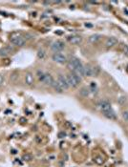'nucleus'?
I'll return each instance as SVG.
<instances>
[{
  "label": "nucleus",
  "mask_w": 128,
  "mask_h": 167,
  "mask_svg": "<svg viewBox=\"0 0 128 167\" xmlns=\"http://www.w3.org/2000/svg\"><path fill=\"white\" fill-rule=\"evenodd\" d=\"M67 81H68V84L70 87H73V88H76L79 85V83L81 82L82 78L79 76L76 75L75 73H69L68 75L66 76Z\"/></svg>",
  "instance_id": "nucleus-1"
},
{
  "label": "nucleus",
  "mask_w": 128,
  "mask_h": 167,
  "mask_svg": "<svg viewBox=\"0 0 128 167\" xmlns=\"http://www.w3.org/2000/svg\"><path fill=\"white\" fill-rule=\"evenodd\" d=\"M81 65H82V62L80 61V59L76 58V56H71L68 59V61H67V66H68V68L72 71V73L75 72L76 70Z\"/></svg>",
  "instance_id": "nucleus-2"
},
{
  "label": "nucleus",
  "mask_w": 128,
  "mask_h": 167,
  "mask_svg": "<svg viewBox=\"0 0 128 167\" xmlns=\"http://www.w3.org/2000/svg\"><path fill=\"white\" fill-rule=\"evenodd\" d=\"M52 59L54 60L55 62L56 63H59V64H65L68 61V59L64 55L60 53H55L54 55H52Z\"/></svg>",
  "instance_id": "nucleus-3"
},
{
  "label": "nucleus",
  "mask_w": 128,
  "mask_h": 167,
  "mask_svg": "<svg viewBox=\"0 0 128 167\" xmlns=\"http://www.w3.org/2000/svg\"><path fill=\"white\" fill-rule=\"evenodd\" d=\"M65 48V44L64 42H62L61 40H56V41L53 42V44L51 45V49L53 52L55 53H59Z\"/></svg>",
  "instance_id": "nucleus-4"
},
{
  "label": "nucleus",
  "mask_w": 128,
  "mask_h": 167,
  "mask_svg": "<svg viewBox=\"0 0 128 167\" xmlns=\"http://www.w3.org/2000/svg\"><path fill=\"white\" fill-rule=\"evenodd\" d=\"M11 43L16 47H23L26 44V39L22 36H13L11 38Z\"/></svg>",
  "instance_id": "nucleus-5"
},
{
  "label": "nucleus",
  "mask_w": 128,
  "mask_h": 167,
  "mask_svg": "<svg viewBox=\"0 0 128 167\" xmlns=\"http://www.w3.org/2000/svg\"><path fill=\"white\" fill-rule=\"evenodd\" d=\"M58 83L60 85V87L63 89V91L64 90H68L70 88V86L68 84V81H67V78H66V76H63V75H59L58 76Z\"/></svg>",
  "instance_id": "nucleus-6"
},
{
  "label": "nucleus",
  "mask_w": 128,
  "mask_h": 167,
  "mask_svg": "<svg viewBox=\"0 0 128 167\" xmlns=\"http://www.w3.org/2000/svg\"><path fill=\"white\" fill-rule=\"evenodd\" d=\"M97 107L102 110V111H106V110H108V109H111V104H110V102L108 101V100H106V99H102V100H99V102H97Z\"/></svg>",
  "instance_id": "nucleus-7"
},
{
  "label": "nucleus",
  "mask_w": 128,
  "mask_h": 167,
  "mask_svg": "<svg viewBox=\"0 0 128 167\" xmlns=\"http://www.w3.org/2000/svg\"><path fill=\"white\" fill-rule=\"evenodd\" d=\"M102 114H103V116L108 119H111V120L117 119V115L115 114V112L113 111L112 108L106 110V111H102Z\"/></svg>",
  "instance_id": "nucleus-8"
},
{
  "label": "nucleus",
  "mask_w": 128,
  "mask_h": 167,
  "mask_svg": "<svg viewBox=\"0 0 128 167\" xmlns=\"http://www.w3.org/2000/svg\"><path fill=\"white\" fill-rule=\"evenodd\" d=\"M84 76H94V66L84 65Z\"/></svg>",
  "instance_id": "nucleus-9"
},
{
  "label": "nucleus",
  "mask_w": 128,
  "mask_h": 167,
  "mask_svg": "<svg viewBox=\"0 0 128 167\" xmlns=\"http://www.w3.org/2000/svg\"><path fill=\"white\" fill-rule=\"evenodd\" d=\"M119 43V40L116 37H108L105 41V46L107 48H112V47L116 46Z\"/></svg>",
  "instance_id": "nucleus-10"
},
{
  "label": "nucleus",
  "mask_w": 128,
  "mask_h": 167,
  "mask_svg": "<svg viewBox=\"0 0 128 167\" xmlns=\"http://www.w3.org/2000/svg\"><path fill=\"white\" fill-rule=\"evenodd\" d=\"M68 40H69V42L71 43V44L77 45V44H79V43L82 42V37H81V36H79V35H72L68 38Z\"/></svg>",
  "instance_id": "nucleus-11"
},
{
  "label": "nucleus",
  "mask_w": 128,
  "mask_h": 167,
  "mask_svg": "<svg viewBox=\"0 0 128 167\" xmlns=\"http://www.w3.org/2000/svg\"><path fill=\"white\" fill-rule=\"evenodd\" d=\"M13 51V49L11 46H6L0 49V56H7Z\"/></svg>",
  "instance_id": "nucleus-12"
},
{
  "label": "nucleus",
  "mask_w": 128,
  "mask_h": 167,
  "mask_svg": "<svg viewBox=\"0 0 128 167\" xmlns=\"http://www.w3.org/2000/svg\"><path fill=\"white\" fill-rule=\"evenodd\" d=\"M43 82H44L46 85L53 86L54 82H55V79H54V78L50 75V73H45V78H44V80H43Z\"/></svg>",
  "instance_id": "nucleus-13"
},
{
  "label": "nucleus",
  "mask_w": 128,
  "mask_h": 167,
  "mask_svg": "<svg viewBox=\"0 0 128 167\" xmlns=\"http://www.w3.org/2000/svg\"><path fill=\"white\" fill-rule=\"evenodd\" d=\"M25 83L28 86L33 85V76L32 73H26L25 75Z\"/></svg>",
  "instance_id": "nucleus-14"
},
{
  "label": "nucleus",
  "mask_w": 128,
  "mask_h": 167,
  "mask_svg": "<svg viewBox=\"0 0 128 167\" xmlns=\"http://www.w3.org/2000/svg\"><path fill=\"white\" fill-rule=\"evenodd\" d=\"M79 94L82 96H84V98H87V96H88L91 94V92H90V89L89 88H87V87H83V88L79 91Z\"/></svg>",
  "instance_id": "nucleus-15"
},
{
  "label": "nucleus",
  "mask_w": 128,
  "mask_h": 167,
  "mask_svg": "<svg viewBox=\"0 0 128 167\" xmlns=\"http://www.w3.org/2000/svg\"><path fill=\"white\" fill-rule=\"evenodd\" d=\"M100 38H102V36H100L99 35H93L89 37V41L91 43H97Z\"/></svg>",
  "instance_id": "nucleus-16"
},
{
  "label": "nucleus",
  "mask_w": 128,
  "mask_h": 167,
  "mask_svg": "<svg viewBox=\"0 0 128 167\" xmlns=\"http://www.w3.org/2000/svg\"><path fill=\"white\" fill-rule=\"evenodd\" d=\"M52 87L55 89L56 92H58V93H62L63 92V89L60 87V85L58 83V81H56V80H55V82H54V84H53Z\"/></svg>",
  "instance_id": "nucleus-17"
},
{
  "label": "nucleus",
  "mask_w": 128,
  "mask_h": 167,
  "mask_svg": "<svg viewBox=\"0 0 128 167\" xmlns=\"http://www.w3.org/2000/svg\"><path fill=\"white\" fill-rule=\"evenodd\" d=\"M36 76H38V78L39 81L43 82V80H44V78H45V73L41 71V70H38V71L36 72Z\"/></svg>",
  "instance_id": "nucleus-18"
},
{
  "label": "nucleus",
  "mask_w": 128,
  "mask_h": 167,
  "mask_svg": "<svg viewBox=\"0 0 128 167\" xmlns=\"http://www.w3.org/2000/svg\"><path fill=\"white\" fill-rule=\"evenodd\" d=\"M45 56H46V53H45L44 50H42V49L38 50V58L39 59H44Z\"/></svg>",
  "instance_id": "nucleus-19"
},
{
  "label": "nucleus",
  "mask_w": 128,
  "mask_h": 167,
  "mask_svg": "<svg viewBox=\"0 0 128 167\" xmlns=\"http://www.w3.org/2000/svg\"><path fill=\"white\" fill-rule=\"evenodd\" d=\"M122 52L124 55H128V45H122Z\"/></svg>",
  "instance_id": "nucleus-20"
},
{
  "label": "nucleus",
  "mask_w": 128,
  "mask_h": 167,
  "mask_svg": "<svg viewBox=\"0 0 128 167\" xmlns=\"http://www.w3.org/2000/svg\"><path fill=\"white\" fill-rule=\"evenodd\" d=\"M122 118L125 120V121H127V120H128V111H124L122 113Z\"/></svg>",
  "instance_id": "nucleus-21"
},
{
  "label": "nucleus",
  "mask_w": 128,
  "mask_h": 167,
  "mask_svg": "<svg viewBox=\"0 0 128 167\" xmlns=\"http://www.w3.org/2000/svg\"><path fill=\"white\" fill-rule=\"evenodd\" d=\"M4 81H5L4 76H3V75H0V86H2V85H3V83H4Z\"/></svg>",
  "instance_id": "nucleus-22"
}]
</instances>
